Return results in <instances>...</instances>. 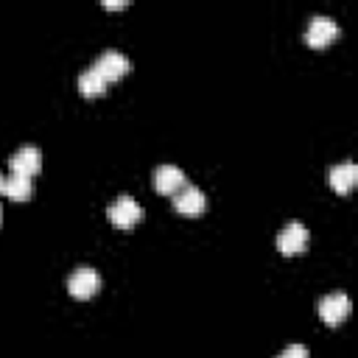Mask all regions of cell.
I'll return each instance as SVG.
<instances>
[{"label":"cell","instance_id":"2e32d148","mask_svg":"<svg viewBox=\"0 0 358 358\" xmlns=\"http://www.w3.org/2000/svg\"><path fill=\"white\" fill-rule=\"evenodd\" d=\"M0 218H3V210H0Z\"/></svg>","mask_w":358,"mask_h":358},{"label":"cell","instance_id":"9a60e30c","mask_svg":"<svg viewBox=\"0 0 358 358\" xmlns=\"http://www.w3.org/2000/svg\"><path fill=\"white\" fill-rule=\"evenodd\" d=\"M0 193H3V173H0Z\"/></svg>","mask_w":358,"mask_h":358},{"label":"cell","instance_id":"5b68a950","mask_svg":"<svg viewBox=\"0 0 358 358\" xmlns=\"http://www.w3.org/2000/svg\"><path fill=\"white\" fill-rule=\"evenodd\" d=\"M101 76H103V81L109 84V81H117V78H123L126 73H129V59H126V53H120V50H115V48H109V50H103L98 59H95V64H92Z\"/></svg>","mask_w":358,"mask_h":358},{"label":"cell","instance_id":"9c48e42d","mask_svg":"<svg viewBox=\"0 0 358 358\" xmlns=\"http://www.w3.org/2000/svg\"><path fill=\"white\" fill-rule=\"evenodd\" d=\"M173 207H176V213H182V215H199V213H204L207 199H204L201 187L185 185V187H179V190L173 193Z\"/></svg>","mask_w":358,"mask_h":358},{"label":"cell","instance_id":"8992f818","mask_svg":"<svg viewBox=\"0 0 358 358\" xmlns=\"http://www.w3.org/2000/svg\"><path fill=\"white\" fill-rule=\"evenodd\" d=\"M8 168H11V173L34 176V173H39V168H42V151H39L36 145L25 143V145H20V148L8 157Z\"/></svg>","mask_w":358,"mask_h":358},{"label":"cell","instance_id":"30bf717a","mask_svg":"<svg viewBox=\"0 0 358 358\" xmlns=\"http://www.w3.org/2000/svg\"><path fill=\"white\" fill-rule=\"evenodd\" d=\"M327 179H330V187L336 190V193H350L352 187H355V182H358V168H355V162H338V165H333L330 168V173H327Z\"/></svg>","mask_w":358,"mask_h":358},{"label":"cell","instance_id":"8fae6325","mask_svg":"<svg viewBox=\"0 0 358 358\" xmlns=\"http://www.w3.org/2000/svg\"><path fill=\"white\" fill-rule=\"evenodd\" d=\"M34 190V179L31 176H22V173H8L3 176V193L14 201H25Z\"/></svg>","mask_w":358,"mask_h":358},{"label":"cell","instance_id":"5bb4252c","mask_svg":"<svg viewBox=\"0 0 358 358\" xmlns=\"http://www.w3.org/2000/svg\"><path fill=\"white\" fill-rule=\"evenodd\" d=\"M103 6H106V8H123L126 3H123V0H103Z\"/></svg>","mask_w":358,"mask_h":358},{"label":"cell","instance_id":"7a4b0ae2","mask_svg":"<svg viewBox=\"0 0 358 358\" xmlns=\"http://www.w3.org/2000/svg\"><path fill=\"white\" fill-rule=\"evenodd\" d=\"M338 36V22L327 14H313L308 20V28H305V42L310 48H324L327 42H333Z\"/></svg>","mask_w":358,"mask_h":358},{"label":"cell","instance_id":"52a82bcc","mask_svg":"<svg viewBox=\"0 0 358 358\" xmlns=\"http://www.w3.org/2000/svg\"><path fill=\"white\" fill-rule=\"evenodd\" d=\"M308 229L302 227V221H288L282 229H280V235H277V249L282 252V255H299V252H305V246H308Z\"/></svg>","mask_w":358,"mask_h":358},{"label":"cell","instance_id":"3957f363","mask_svg":"<svg viewBox=\"0 0 358 358\" xmlns=\"http://www.w3.org/2000/svg\"><path fill=\"white\" fill-rule=\"evenodd\" d=\"M101 288V274L92 268V266H78L70 277H67V291L76 296V299H90L95 296Z\"/></svg>","mask_w":358,"mask_h":358},{"label":"cell","instance_id":"ba28073f","mask_svg":"<svg viewBox=\"0 0 358 358\" xmlns=\"http://www.w3.org/2000/svg\"><path fill=\"white\" fill-rule=\"evenodd\" d=\"M157 193H165V196H173L179 187H185V171L165 162V165H157L154 168V176H151Z\"/></svg>","mask_w":358,"mask_h":358},{"label":"cell","instance_id":"6da1fadb","mask_svg":"<svg viewBox=\"0 0 358 358\" xmlns=\"http://www.w3.org/2000/svg\"><path fill=\"white\" fill-rule=\"evenodd\" d=\"M106 218H109L112 227H117V229H131L134 224H140L143 207H140V201H134L131 196H117V199L109 204Z\"/></svg>","mask_w":358,"mask_h":358},{"label":"cell","instance_id":"7c38bea8","mask_svg":"<svg viewBox=\"0 0 358 358\" xmlns=\"http://www.w3.org/2000/svg\"><path fill=\"white\" fill-rule=\"evenodd\" d=\"M78 90H81L87 98H95V95H103L106 81H103V76H101L95 67H87V70H81V76H78Z\"/></svg>","mask_w":358,"mask_h":358},{"label":"cell","instance_id":"4fadbf2b","mask_svg":"<svg viewBox=\"0 0 358 358\" xmlns=\"http://www.w3.org/2000/svg\"><path fill=\"white\" fill-rule=\"evenodd\" d=\"M277 358H310V355H308V347L305 344H288Z\"/></svg>","mask_w":358,"mask_h":358},{"label":"cell","instance_id":"277c9868","mask_svg":"<svg viewBox=\"0 0 358 358\" xmlns=\"http://www.w3.org/2000/svg\"><path fill=\"white\" fill-rule=\"evenodd\" d=\"M350 308L352 305H350V296L344 291H333V294H324L319 299V316H322L324 324H333V327L347 319Z\"/></svg>","mask_w":358,"mask_h":358}]
</instances>
